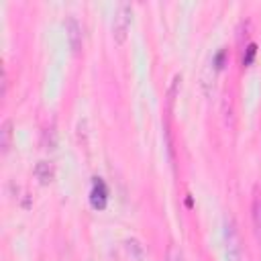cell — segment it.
Instances as JSON below:
<instances>
[{
    "instance_id": "1",
    "label": "cell",
    "mask_w": 261,
    "mask_h": 261,
    "mask_svg": "<svg viewBox=\"0 0 261 261\" xmlns=\"http://www.w3.org/2000/svg\"><path fill=\"white\" fill-rule=\"evenodd\" d=\"M130 23H133V6L129 2H121L117 8V16H115V25H113V35L117 43H125Z\"/></svg>"
},
{
    "instance_id": "2",
    "label": "cell",
    "mask_w": 261,
    "mask_h": 261,
    "mask_svg": "<svg viewBox=\"0 0 261 261\" xmlns=\"http://www.w3.org/2000/svg\"><path fill=\"white\" fill-rule=\"evenodd\" d=\"M225 243H227V261L241 259V241H239V233L231 216H227L225 221Z\"/></svg>"
},
{
    "instance_id": "3",
    "label": "cell",
    "mask_w": 261,
    "mask_h": 261,
    "mask_svg": "<svg viewBox=\"0 0 261 261\" xmlns=\"http://www.w3.org/2000/svg\"><path fill=\"white\" fill-rule=\"evenodd\" d=\"M90 202L96 210H102L106 208V202H108V190H106V184L100 180V178H94V186H92V192H90Z\"/></svg>"
},
{
    "instance_id": "4",
    "label": "cell",
    "mask_w": 261,
    "mask_h": 261,
    "mask_svg": "<svg viewBox=\"0 0 261 261\" xmlns=\"http://www.w3.org/2000/svg\"><path fill=\"white\" fill-rule=\"evenodd\" d=\"M65 31H68V41H70V47L78 53L80 51V47H82V27H80V23L74 18V16H70L68 18V23H65Z\"/></svg>"
},
{
    "instance_id": "5",
    "label": "cell",
    "mask_w": 261,
    "mask_h": 261,
    "mask_svg": "<svg viewBox=\"0 0 261 261\" xmlns=\"http://www.w3.org/2000/svg\"><path fill=\"white\" fill-rule=\"evenodd\" d=\"M35 176H37V180H39L41 184H49V182L53 180V176H55L53 163H51V161H39V163L35 165Z\"/></svg>"
},
{
    "instance_id": "6",
    "label": "cell",
    "mask_w": 261,
    "mask_h": 261,
    "mask_svg": "<svg viewBox=\"0 0 261 261\" xmlns=\"http://www.w3.org/2000/svg\"><path fill=\"white\" fill-rule=\"evenodd\" d=\"M251 214H253V227H255V235L261 243V196L255 192L253 196V204H251Z\"/></svg>"
},
{
    "instance_id": "7",
    "label": "cell",
    "mask_w": 261,
    "mask_h": 261,
    "mask_svg": "<svg viewBox=\"0 0 261 261\" xmlns=\"http://www.w3.org/2000/svg\"><path fill=\"white\" fill-rule=\"evenodd\" d=\"M10 143H12V121L6 119L2 123V129H0V147H2V153L10 149Z\"/></svg>"
},
{
    "instance_id": "8",
    "label": "cell",
    "mask_w": 261,
    "mask_h": 261,
    "mask_svg": "<svg viewBox=\"0 0 261 261\" xmlns=\"http://www.w3.org/2000/svg\"><path fill=\"white\" fill-rule=\"evenodd\" d=\"M125 247H127V253L133 257L135 261H143L145 259V249H143V245L137 241V239H129V241L125 243Z\"/></svg>"
},
{
    "instance_id": "9",
    "label": "cell",
    "mask_w": 261,
    "mask_h": 261,
    "mask_svg": "<svg viewBox=\"0 0 261 261\" xmlns=\"http://www.w3.org/2000/svg\"><path fill=\"white\" fill-rule=\"evenodd\" d=\"M167 261H186V255L178 245H169L167 247Z\"/></svg>"
},
{
    "instance_id": "10",
    "label": "cell",
    "mask_w": 261,
    "mask_h": 261,
    "mask_svg": "<svg viewBox=\"0 0 261 261\" xmlns=\"http://www.w3.org/2000/svg\"><path fill=\"white\" fill-rule=\"evenodd\" d=\"M255 53H257V45H255V43H249V45H247V53L243 55V65H251L253 59H255Z\"/></svg>"
},
{
    "instance_id": "11",
    "label": "cell",
    "mask_w": 261,
    "mask_h": 261,
    "mask_svg": "<svg viewBox=\"0 0 261 261\" xmlns=\"http://www.w3.org/2000/svg\"><path fill=\"white\" fill-rule=\"evenodd\" d=\"M225 51H219V55H216V59H214V63H216V68H219V70H223L225 68Z\"/></svg>"
}]
</instances>
